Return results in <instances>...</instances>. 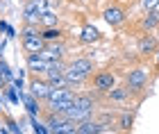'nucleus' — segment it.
<instances>
[{
    "label": "nucleus",
    "mask_w": 159,
    "mask_h": 134,
    "mask_svg": "<svg viewBox=\"0 0 159 134\" xmlns=\"http://www.w3.org/2000/svg\"><path fill=\"white\" fill-rule=\"evenodd\" d=\"M64 52H66V48H64L61 43H50V46L43 48L39 55L43 59H48V61H61L64 59Z\"/></svg>",
    "instance_id": "8"
},
{
    "label": "nucleus",
    "mask_w": 159,
    "mask_h": 134,
    "mask_svg": "<svg viewBox=\"0 0 159 134\" xmlns=\"http://www.w3.org/2000/svg\"><path fill=\"white\" fill-rule=\"evenodd\" d=\"M52 66V61H48V59H43L39 52H34V55H27V68L32 70V73H46V70Z\"/></svg>",
    "instance_id": "7"
},
{
    "label": "nucleus",
    "mask_w": 159,
    "mask_h": 134,
    "mask_svg": "<svg viewBox=\"0 0 159 134\" xmlns=\"http://www.w3.org/2000/svg\"><path fill=\"white\" fill-rule=\"evenodd\" d=\"M80 41L82 43H96V41H100V30L93 25H84L80 32Z\"/></svg>",
    "instance_id": "11"
},
{
    "label": "nucleus",
    "mask_w": 159,
    "mask_h": 134,
    "mask_svg": "<svg viewBox=\"0 0 159 134\" xmlns=\"http://www.w3.org/2000/svg\"><path fill=\"white\" fill-rule=\"evenodd\" d=\"M114 87H116V75L111 70H100V73L93 75V89L98 93H109Z\"/></svg>",
    "instance_id": "3"
},
{
    "label": "nucleus",
    "mask_w": 159,
    "mask_h": 134,
    "mask_svg": "<svg viewBox=\"0 0 159 134\" xmlns=\"http://www.w3.org/2000/svg\"><path fill=\"white\" fill-rule=\"evenodd\" d=\"M141 7L146 11H150V9H157L159 7V0H141Z\"/></svg>",
    "instance_id": "18"
},
{
    "label": "nucleus",
    "mask_w": 159,
    "mask_h": 134,
    "mask_svg": "<svg viewBox=\"0 0 159 134\" xmlns=\"http://www.w3.org/2000/svg\"><path fill=\"white\" fill-rule=\"evenodd\" d=\"M46 48V39L41 34H34V37H23V50L27 55H34V52H41Z\"/></svg>",
    "instance_id": "6"
},
{
    "label": "nucleus",
    "mask_w": 159,
    "mask_h": 134,
    "mask_svg": "<svg viewBox=\"0 0 159 134\" xmlns=\"http://www.w3.org/2000/svg\"><path fill=\"white\" fill-rule=\"evenodd\" d=\"M41 37L46 41H55V39L61 37V30H59V27H46V30L41 32Z\"/></svg>",
    "instance_id": "17"
},
{
    "label": "nucleus",
    "mask_w": 159,
    "mask_h": 134,
    "mask_svg": "<svg viewBox=\"0 0 159 134\" xmlns=\"http://www.w3.org/2000/svg\"><path fill=\"white\" fill-rule=\"evenodd\" d=\"M102 18H105V23H107V25H111V27H120V25L127 20V11L123 9L120 5H109V7H107V9L102 11Z\"/></svg>",
    "instance_id": "4"
},
{
    "label": "nucleus",
    "mask_w": 159,
    "mask_h": 134,
    "mask_svg": "<svg viewBox=\"0 0 159 134\" xmlns=\"http://www.w3.org/2000/svg\"><path fill=\"white\" fill-rule=\"evenodd\" d=\"M7 130H9V132H20V127H18V125H16V121H14V118H7Z\"/></svg>",
    "instance_id": "19"
},
{
    "label": "nucleus",
    "mask_w": 159,
    "mask_h": 134,
    "mask_svg": "<svg viewBox=\"0 0 159 134\" xmlns=\"http://www.w3.org/2000/svg\"><path fill=\"white\" fill-rule=\"evenodd\" d=\"M157 48H159V43H157L155 34L146 32V34L139 39V55H141V57H150V55H155Z\"/></svg>",
    "instance_id": "5"
},
{
    "label": "nucleus",
    "mask_w": 159,
    "mask_h": 134,
    "mask_svg": "<svg viewBox=\"0 0 159 134\" xmlns=\"http://www.w3.org/2000/svg\"><path fill=\"white\" fill-rule=\"evenodd\" d=\"M141 27H143L146 32H152L155 27H159V16H157V9L146 11V16H143V20H141Z\"/></svg>",
    "instance_id": "12"
},
{
    "label": "nucleus",
    "mask_w": 159,
    "mask_h": 134,
    "mask_svg": "<svg viewBox=\"0 0 159 134\" xmlns=\"http://www.w3.org/2000/svg\"><path fill=\"white\" fill-rule=\"evenodd\" d=\"M148 80H150V73L143 66H139V68H132L127 73V89L132 91V93H139V91H143L146 89V84H148Z\"/></svg>",
    "instance_id": "2"
},
{
    "label": "nucleus",
    "mask_w": 159,
    "mask_h": 134,
    "mask_svg": "<svg viewBox=\"0 0 159 134\" xmlns=\"http://www.w3.org/2000/svg\"><path fill=\"white\" fill-rule=\"evenodd\" d=\"M98 132H105V125L98 123V121L86 118V121L77 123V134H98Z\"/></svg>",
    "instance_id": "10"
},
{
    "label": "nucleus",
    "mask_w": 159,
    "mask_h": 134,
    "mask_svg": "<svg viewBox=\"0 0 159 134\" xmlns=\"http://www.w3.org/2000/svg\"><path fill=\"white\" fill-rule=\"evenodd\" d=\"M23 100H25V105H27V111H30V114H39V105H37V100H39V98L37 96H23Z\"/></svg>",
    "instance_id": "16"
},
{
    "label": "nucleus",
    "mask_w": 159,
    "mask_h": 134,
    "mask_svg": "<svg viewBox=\"0 0 159 134\" xmlns=\"http://www.w3.org/2000/svg\"><path fill=\"white\" fill-rule=\"evenodd\" d=\"M129 96H132V91L127 89V84H125V87H114L109 91V100L111 102H123V100H127Z\"/></svg>",
    "instance_id": "13"
},
{
    "label": "nucleus",
    "mask_w": 159,
    "mask_h": 134,
    "mask_svg": "<svg viewBox=\"0 0 159 134\" xmlns=\"http://www.w3.org/2000/svg\"><path fill=\"white\" fill-rule=\"evenodd\" d=\"M91 70H93V61L89 57H80V59H73L70 64L66 66V82L68 84H80V82H84L86 77L91 75Z\"/></svg>",
    "instance_id": "1"
},
{
    "label": "nucleus",
    "mask_w": 159,
    "mask_h": 134,
    "mask_svg": "<svg viewBox=\"0 0 159 134\" xmlns=\"http://www.w3.org/2000/svg\"><path fill=\"white\" fill-rule=\"evenodd\" d=\"M57 23H59V16H57L55 11H43L41 14V27H55Z\"/></svg>",
    "instance_id": "14"
},
{
    "label": "nucleus",
    "mask_w": 159,
    "mask_h": 134,
    "mask_svg": "<svg viewBox=\"0 0 159 134\" xmlns=\"http://www.w3.org/2000/svg\"><path fill=\"white\" fill-rule=\"evenodd\" d=\"M132 125H134V114L125 111V114L120 116V121H118V127H120L123 132H129V130H132Z\"/></svg>",
    "instance_id": "15"
},
{
    "label": "nucleus",
    "mask_w": 159,
    "mask_h": 134,
    "mask_svg": "<svg viewBox=\"0 0 159 134\" xmlns=\"http://www.w3.org/2000/svg\"><path fill=\"white\" fill-rule=\"evenodd\" d=\"M155 73L159 75V48H157V52H155Z\"/></svg>",
    "instance_id": "20"
},
{
    "label": "nucleus",
    "mask_w": 159,
    "mask_h": 134,
    "mask_svg": "<svg viewBox=\"0 0 159 134\" xmlns=\"http://www.w3.org/2000/svg\"><path fill=\"white\" fill-rule=\"evenodd\" d=\"M50 89H52V84H50L48 80H37V77H34V80L30 82V93L37 96L39 100H46L48 93H50Z\"/></svg>",
    "instance_id": "9"
},
{
    "label": "nucleus",
    "mask_w": 159,
    "mask_h": 134,
    "mask_svg": "<svg viewBox=\"0 0 159 134\" xmlns=\"http://www.w3.org/2000/svg\"><path fill=\"white\" fill-rule=\"evenodd\" d=\"M77 2H84V0H77Z\"/></svg>",
    "instance_id": "21"
}]
</instances>
